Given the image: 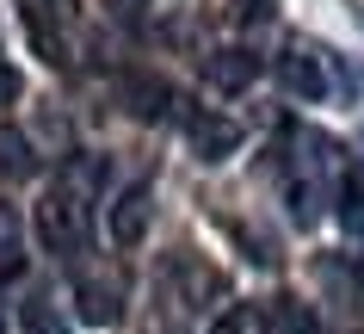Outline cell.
Wrapping results in <instances>:
<instances>
[{
    "mask_svg": "<svg viewBox=\"0 0 364 334\" xmlns=\"http://www.w3.org/2000/svg\"><path fill=\"white\" fill-rule=\"evenodd\" d=\"M38 236H43V248H50V254H80V241H87V204H80L75 192H68V186H62V192H50L38 204Z\"/></svg>",
    "mask_w": 364,
    "mask_h": 334,
    "instance_id": "obj_1",
    "label": "cell"
},
{
    "mask_svg": "<svg viewBox=\"0 0 364 334\" xmlns=\"http://www.w3.org/2000/svg\"><path fill=\"white\" fill-rule=\"evenodd\" d=\"M75 303H80V315L93 322V328H112L117 315H124V273L117 266H87V273L75 278Z\"/></svg>",
    "mask_w": 364,
    "mask_h": 334,
    "instance_id": "obj_2",
    "label": "cell"
},
{
    "mask_svg": "<svg viewBox=\"0 0 364 334\" xmlns=\"http://www.w3.org/2000/svg\"><path fill=\"white\" fill-rule=\"evenodd\" d=\"M186 142H192L198 161H229L241 149V124L223 118V112H186Z\"/></svg>",
    "mask_w": 364,
    "mask_h": 334,
    "instance_id": "obj_3",
    "label": "cell"
},
{
    "mask_svg": "<svg viewBox=\"0 0 364 334\" xmlns=\"http://www.w3.org/2000/svg\"><path fill=\"white\" fill-rule=\"evenodd\" d=\"M167 278H173V297H179L186 310H216V297H223V278H216V266H204L198 254H173Z\"/></svg>",
    "mask_w": 364,
    "mask_h": 334,
    "instance_id": "obj_4",
    "label": "cell"
},
{
    "mask_svg": "<svg viewBox=\"0 0 364 334\" xmlns=\"http://www.w3.org/2000/svg\"><path fill=\"white\" fill-rule=\"evenodd\" d=\"M149 223H154V192L149 186H124V192L112 198V216H105L112 241L117 248H136V241L149 236Z\"/></svg>",
    "mask_w": 364,
    "mask_h": 334,
    "instance_id": "obj_5",
    "label": "cell"
},
{
    "mask_svg": "<svg viewBox=\"0 0 364 334\" xmlns=\"http://www.w3.org/2000/svg\"><path fill=\"white\" fill-rule=\"evenodd\" d=\"M117 99H124V112H130V118H142V124L167 118L173 105H179V99H173V87H167L161 75H124V80H117Z\"/></svg>",
    "mask_w": 364,
    "mask_h": 334,
    "instance_id": "obj_6",
    "label": "cell"
},
{
    "mask_svg": "<svg viewBox=\"0 0 364 334\" xmlns=\"http://www.w3.org/2000/svg\"><path fill=\"white\" fill-rule=\"evenodd\" d=\"M253 322H259V334H321V322L303 297H266L253 310Z\"/></svg>",
    "mask_w": 364,
    "mask_h": 334,
    "instance_id": "obj_7",
    "label": "cell"
},
{
    "mask_svg": "<svg viewBox=\"0 0 364 334\" xmlns=\"http://www.w3.org/2000/svg\"><path fill=\"white\" fill-rule=\"evenodd\" d=\"M278 80H284V93H296V99H321L327 93V68H321V56H309V50H284V56H278Z\"/></svg>",
    "mask_w": 364,
    "mask_h": 334,
    "instance_id": "obj_8",
    "label": "cell"
},
{
    "mask_svg": "<svg viewBox=\"0 0 364 334\" xmlns=\"http://www.w3.org/2000/svg\"><path fill=\"white\" fill-rule=\"evenodd\" d=\"M253 75H259V56L253 50H216L204 62V80H210L216 93H241V87H253Z\"/></svg>",
    "mask_w": 364,
    "mask_h": 334,
    "instance_id": "obj_9",
    "label": "cell"
},
{
    "mask_svg": "<svg viewBox=\"0 0 364 334\" xmlns=\"http://www.w3.org/2000/svg\"><path fill=\"white\" fill-rule=\"evenodd\" d=\"M19 328L25 334H68V310H62L50 291H31L19 303Z\"/></svg>",
    "mask_w": 364,
    "mask_h": 334,
    "instance_id": "obj_10",
    "label": "cell"
},
{
    "mask_svg": "<svg viewBox=\"0 0 364 334\" xmlns=\"http://www.w3.org/2000/svg\"><path fill=\"white\" fill-rule=\"evenodd\" d=\"M38 174V155H31V137L0 124V179H31Z\"/></svg>",
    "mask_w": 364,
    "mask_h": 334,
    "instance_id": "obj_11",
    "label": "cell"
},
{
    "mask_svg": "<svg viewBox=\"0 0 364 334\" xmlns=\"http://www.w3.org/2000/svg\"><path fill=\"white\" fill-rule=\"evenodd\" d=\"M25 266V229H19V211L13 204H0V273L13 278Z\"/></svg>",
    "mask_w": 364,
    "mask_h": 334,
    "instance_id": "obj_12",
    "label": "cell"
},
{
    "mask_svg": "<svg viewBox=\"0 0 364 334\" xmlns=\"http://www.w3.org/2000/svg\"><path fill=\"white\" fill-rule=\"evenodd\" d=\"M210 334H259V322H253V310H223Z\"/></svg>",
    "mask_w": 364,
    "mask_h": 334,
    "instance_id": "obj_13",
    "label": "cell"
},
{
    "mask_svg": "<svg viewBox=\"0 0 364 334\" xmlns=\"http://www.w3.org/2000/svg\"><path fill=\"white\" fill-rule=\"evenodd\" d=\"M340 204H346L352 216L364 211V167H352V174H346V186H340Z\"/></svg>",
    "mask_w": 364,
    "mask_h": 334,
    "instance_id": "obj_14",
    "label": "cell"
},
{
    "mask_svg": "<svg viewBox=\"0 0 364 334\" xmlns=\"http://www.w3.org/2000/svg\"><path fill=\"white\" fill-rule=\"evenodd\" d=\"M0 105H19V68L0 56Z\"/></svg>",
    "mask_w": 364,
    "mask_h": 334,
    "instance_id": "obj_15",
    "label": "cell"
},
{
    "mask_svg": "<svg viewBox=\"0 0 364 334\" xmlns=\"http://www.w3.org/2000/svg\"><path fill=\"white\" fill-rule=\"evenodd\" d=\"M266 13H272V0H235V19L241 25H259Z\"/></svg>",
    "mask_w": 364,
    "mask_h": 334,
    "instance_id": "obj_16",
    "label": "cell"
},
{
    "mask_svg": "<svg viewBox=\"0 0 364 334\" xmlns=\"http://www.w3.org/2000/svg\"><path fill=\"white\" fill-rule=\"evenodd\" d=\"M105 6H112V19H142L149 0H105Z\"/></svg>",
    "mask_w": 364,
    "mask_h": 334,
    "instance_id": "obj_17",
    "label": "cell"
}]
</instances>
